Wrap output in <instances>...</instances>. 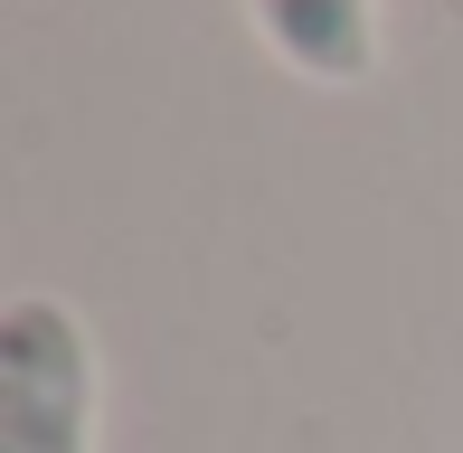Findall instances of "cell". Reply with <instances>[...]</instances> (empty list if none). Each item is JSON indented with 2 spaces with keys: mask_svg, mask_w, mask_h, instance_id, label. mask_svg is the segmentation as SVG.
<instances>
[{
  "mask_svg": "<svg viewBox=\"0 0 463 453\" xmlns=\"http://www.w3.org/2000/svg\"><path fill=\"white\" fill-rule=\"evenodd\" d=\"M104 435V368L95 331L57 293L0 302V453H95Z\"/></svg>",
  "mask_w": 463,
  "mask_h": 453,
  "instance_id": "1",
  "label": "cell"
},
{
  "mask_svg": "<svg viewBox=\"0 0 463 453\" xmlns=\"http://www.w3.org/2000/svg\"><path fill=\"white\" fill-rule=\"evenodd\" d=\"M265 57L303 86H369L378 76V0H246Z\"/></svg>",
  "mask_w": 463,
  "mask_h": 453,
  "instance_id": "2",
  "label": "cell"
}]
</instances>
